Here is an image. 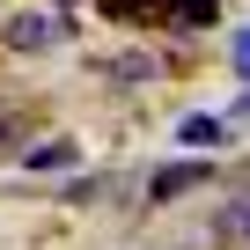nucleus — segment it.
I'll list each match as a JSON object with an SVG mask.
<instances>
[{
  "label": "nucleus",
  "instance_id": "f257e3e1",
  "mask_svg": "<svg viewBox=\"0 0 250 250\" xmlns=\"http://www.w3.org/2000/svg\"><path fill=\"white\" fill-rule=\"evenodd\" d=\"M52 37H59L52 15H15V22H8V44H15V52H44Z\"/></svg>",
  "mask_w": 250,
  "mask_h": 250
},
{
  "label": "nucleus",
  "instance_id": "f03ea898",
  "mask_svg": "<svg viewBox=\"0 0 250 250\" xmlns=\"http://www.w3.org/2000/svg\"><path fill=\"white\" fill-rule=\"evenodd\" d=\"M191 184H206V162H169V169H155V199H177V191H191Z\"/></svg>",
  "mask_w": 250,
  "mask_h": 250
},
{
  "label": "nucleus",
  "instance_id": "7ed1b4c3",
  "mask_svg": "<svg viewBox=\"0 0 250 250\" xmlns=\"http://www.w3.org/2000/svg\"><path fill=\"white\" fill-rule=\"evenodd\" d=\"M221 0H169V30H206Z\"/></svg>",
  "mask_w": 250,
  "mask_h": 250
},
{
  "label": "nucleus",
  "instance_id": "20e7f679",
  "mask_svg": "<svg viewBox=\"0 0 250 250\" xmlns=\"http://www.w3.org/2000/svg\"><path fill=\"white\" fill-rule=\"evenodd\" d=\"M74 140H44V147H30V169H74Z\"/></svg>",
  "mask_w": 250,
  "mask_h": 250
},
{
  "label": "nucleus",
  "instance_id": "39448f33",
  "mask_svg": "<svg viewBox=\"0 0 250 250\" xmlns=\"http://www.w3.org/2000/svg\"><path fill=\"white\" fill-rule=\"evenodd\" d=\"M177 140H184V147H213V140H221V118H184Z\"/></svg>",
  "mask_w": 250,
  "mask_h": 250
},
{
  "label": "nucleus",
  "instance_id": "423d86ee",
  "mask_svg": "<svg viewBox=\"0 0 250 250\" xmlns=\"http://www.w3.org/2000/svg\"><path fill=\"white\" fill-rule=\"evenodd\" d=\"M235 59H243V74H250V30H243V44H235Z\"/></svg>",
  "mask_w": 250,
  "mask_h": 250
},
{
  "label": "nucleus",
  "instance_id": "0eeeda50",
  "mask_svg": "<svg viewBox=\"0 0 250 250\" xmlns=\"http://www.w3.org/2000/svg\"><path fill=\"white\" fill-rule=\"evenodd\" d=\"M235 228H243V235H250V206H235Z\"/></svg>",
  "mask_w": 250,
  "mask_h": 250
}]
</instances>
